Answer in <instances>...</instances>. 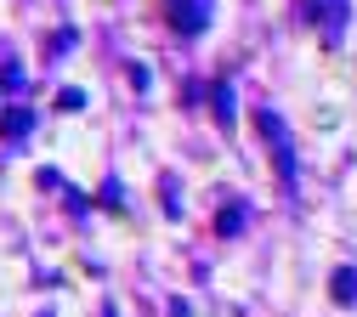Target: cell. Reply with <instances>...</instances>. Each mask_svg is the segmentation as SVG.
<instances>
[{
  "mask_svg": "<svg viewBox=\"0 0 357 317\" xmlns=\"http://www.w3.org/2000/svg\"><path fill=\"white\" fill-rule=\"evenodd\" d=\"M238 226H244V210H238V204L215 215V233H221V238H233V233H238Z\"/></svg>",
  "mask_w": 357,
  "mask_h": 317,
  "instance_id": "obj_6",
  "label": "cell"
},
{
  "mask_svg": "<svg viewBox=\"0 0 357 317\" xmlns=\"http://www.w3.org/2000/svg\"><path fill=\"white\" fill-rule=\"evenodd\" d=\"M57 108H85V97H79V91L68 85V91H57Z\"/></svg>",
  "mask_w": 357,
  "mask_h": 317,
  "instance_id": "obj_7",
  "label": "cell"
},
{
  "mask_svg": "<svg viewBox=\"0 0 357 317\" xmlns=\"http://www.w3.org/2000/svg\"><path fill=\"white\" fill-rule=\"evenodd\" d=\"M329 295H335L340 306H351V300H357V272H351V266H340L335 278H329Z\"/></svg>",
  "mask_w": 357,
  "mask_h": 317,
  "instance_id": "obj_5",
  "label": "cell"
},
{
  "mask_svg": "<svg viewBox=\"0 0 357 317\" xmlns=\"http://www.w3.org/2000/svg\"><path fill=\"white\" fill-rule=\"evenodd\" d=\"M255 130L273 142V164H278V176L295 181V148H289V130L278 125V114H266V108H261V114H255Z\"/></svg>",
  "mask_w": 357,
  "mask_h": 317,
  "instance_id": "obj_1",
  "label": "cell"
},
{
  "mask_svg": "<svg viewBox=\"0 0 357 317\" xmlns=\"http://www.w3.org/2000/svg\"><path fill=\"white\" fill-rule=\"evenodd\" d=\"M165 17L176 23V34H199L210 17V0H165Z\"/></svg>",
  "mask_w": 357,
  "mask_h": 317,
  "instance_id": "obj_2",
  "label": "cell"
},
{
  "mask_svg": "<svg viewBox=\"0 0 357 317\" xmlns=\"http://www.w3.org/2000/svg\"><path fill=\"white\" fill-rule=\"evenodd\" d=\"M29 130H34V108H6L0 136H6V142H17V136H29Z\"/></svg>",
  "mask_w": 357,
  "mask_h": 317,
  "instance_id": "obj_4",
  "label": "cell"
},
{
  "mask_svg": "<svg viewBox=\"0 0 357 317\" xmlns=\"http://www.w3.org/2000/svg\"><path fill=\"white\" fill-rule=\"evenodd\" d=\"M102 317H114V306H102Z\"/></svg>",
  "mask_w": 357,
  "mask_h": 317,
  "instance_id": "obj_8",
  "label": "cell"
},
{
  "mask_svg": "<svg viewBox=\"0 0 357 317\" xmlns=\"http://www.w3.org/2000/svg\"><path fill=\"white\" fill-rule=\"evenodd\" d=\"M40 317H52V311H40Z\"/></svg>",
  "mask_w": 357,
  "mask_h": 317,
  "instance_id": "obj_9",
  "label": "cell"
},
{
  "mask_svg": "<svg viewBox=\"0 0 357 317\" xmlns=\"http://www.w3.org/2000/svg\"><path fill=\"white\" fill-rule=\"evenodd\" d=\"M210 108H215V125H221V130L233 125V79H215V91H210Z\"/></svg>",
  "mask_w": 357,
  "mask_h": 317,
  "instance_id": "obj_3",
  "label": "cell"
}]
</instances>
